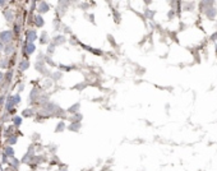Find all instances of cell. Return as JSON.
Segmentation results:
<instances>
[{
	"mask_svg": "<svg viewBox=\"0 0 217 171\" xmlns=\"http://www.w3.org/2000/svg\"><path fill=\"white\" fill-rule=\"evenodd\" d=\"M10 36H12V33H10L9 31L3 32V33H0V40H1V41H9Z\"/></svg>",
	"mask_w": 217,
	"mask_h": 171,
	"instance_id": "1",
	"label": "cell"
},
{
	"mask_svg": "<svg viewBox=\"0 0 217 171\" xmlns=\"http://www.w3.org/2000/svg\"><path fill=\"white\" fill-rule=\"evenodd\" d=\"M35 38H36V33H35V32H31V31H29V32H28V41H33Z\"/></svg>",
	"mask_w": 217,
	"mask_h": 171,
	"instance_id": "2",
	"label": "cell"
},
{
	"mask_svg": "<svg viewBox=\"0 0 217 171\" xmlns=\"http://www.w3.org/2000/svg\"><path fill=\"white\" fill-rule=\"evenodd\" d=\"M27 48H28V49H27V51L29 52V54H31V52H33V51H35V46L32 45V43H28V46H27Z\"/></svg>",
	"mask_w": 217,
	"mask_h": 171,
	"instance_id": "3",
	"label": "cell"
}]
</instances>
